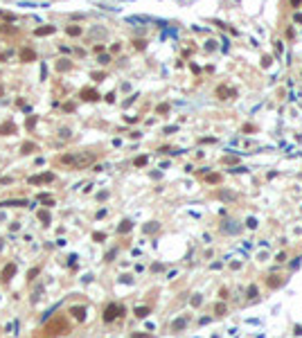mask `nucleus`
<instances>
[{
	"instance_id": "f257e3e1",
	"label": "nucleus",
	"mask_w": 302,
	"mask_h": 338,
	"mask_svg": "<svg viewBox=\"0 0 302 338\" xmlns=\"http://www.w3.org/2000/svg\"><path fill=\"white\" fill-rule=\"evenodd\" d=\"M61 162H65V165H72V167H86L92 162V153H68V156H63Z\"/></svg>"
},
{
	"instance_id": "f03ea898",
	"label": "nucleus",
	"mask_w": 302,
	"mask_h": 338,
	"mask_svg": "<svg viewBox=\"0 0 302 338\" xmlns=\"http://www.w3.org/2000/svg\"><path fill=\"white\" fill-rule=\"evenodd\" d=\"M52 180H54V174H50V171H48V174H43V176H32V178H30V183H32V185H41V183H52Z\"/></svg>"
},
{
	"instance_id": "7ed1b4c3",
	"label": "nucleus",
	"mask_w": 302,
	"mask_h": 338,
	"mask_svg": "<svg viewBox=\"0 0 302 338\" xmlns=\"http://www.w3.org/2000/svg\"><path fill=\"white\" fill-rule=\"evenodd\" d=\"M12 133H16L14 122H5V124H0V135H12Z\"/></svg>"
},
{
	"instance_id": "20e7f679",
	"label": "nucleus",
	"mask_w": 302,
	"mask_h": 338,
	"mask_svg": "<svg viewBox=\"0 0 302 338\" xmlns=\"http://www.w3.org/2000/svg\"><path fill=\"white\" fill-rule=\"evenodd\" d=\"M14 273H16V264H7L5 270H2V282H9Z\"/></svg>"
},
{
	"instance_id": "39448f33",
	"label": "nucleus",
	"mask_w": 302,
	"mask_h": 338,
	"mask_svg": "<svg viewBox=\"0 0 302 338\" xmlns=\"http://www.w3.org/2000/svg\"><path fill=\"white\" fill-rule=\"evenodd\" d=\"M117 311H122V309H120V307H113V304H111V307L106 309V313H104V320H106V322H111L113 318L117 316Z\"/></svg>"
},
{
	"instance_id": "423d86ee",
	"label": "nucleus",
	"mask_w": 302,
	"mask_h": 338,
	"mask_svg": "<svg viewBox=\"0 0 302 338\" xmlns=\"http://www.w3.org/2000/svg\"><path fill=\"white\" fill-rule=\"evenodd\" d=\"M52 32H54V25H45V27H39V30H36V36H48Z\"/></svg>"
},
{
	"instance_id": "0eeeda50",
	"label": "nucleus",
	"mask_w": 302,
	"mask_h": 338,
	"mask_svg": "<svg viewBox=\"0 0 302 338\" xmlns=\"http://www.w3.org/2000/svg\"><path fill=\"white\" fill-rule=\"evenodd\" d=\"M32 151H39V149H36V144L34 142H25L23 144V153H32Z\"/></svg>"
},
{
	"instance_id": "6e6552de",
	"label": "nucleus",
	"mask_w": 302,
	"mask_h": 338,
	"mask_svg": "<svg viewBox=\"0 0 302 338\" xmlns=\"http://www.w3.org/2000/svg\"><path fill=\"white\" fill-rule=\"evenodd\" d=\"M21 59H23V61H32V59H34V52H32V50H23V52H21Z\"/></svg>"
},
{
	"instance_id": "1a4fd4ad",
	"label": "nucleus",
	"mask_w": 302,
	"mask_h": 338,
	"mask_svg": "<svg viewBox=\"0 0 302 338\" xmlns=\"http://www.w3.org/2000/svg\"><path fill=\"white\" fill-rule=\"evenodd\" d=\"M5 207H16V205H27V201H7V203H2Z\"/></svg>"
},
{
	"instance_id": "9d476101",
	"label": "nucleus",
	"mask_w": 302,
	"mask_h": 338,
	"mask_svg": "<svg viewBox=\"0 0 302 338\" xmlns=\"http://www.w3.org/2000/svg\"><path fill=\"white\" fill-rule=\"evenodd\" d=\"M83 311H86V309H83V307H74V309H72V313L77 316L79 320H83Z\"/></svg>"
},
{
	"instance_id": "9b49d317",
	"label": "nucleus",
	"mask_w": 302,
	"mask_h": 338,
	"mask_svg": "<svg viewBox=\"0 0 302 338\" xmlns=\"http://www.w3.org/2000/svg\"><path fill=\"white\" fill-rule=\"evenodd\" d=\"M68 34H70V36H79V34H81V30H79L77 25H70V27H68Z\"/></svg>"
},
{
	"instance_id": "f8f14e48",
	"label": "nucleus",
	"mask_w": 302,
	"mask_h": 338,
	"mask_svg": "<svg viewBox=\"0 0 302 338\" xmlns=\"http://www.w3.org/2000/svg\"><path fill=\"white\" fill-rule=\"evenodd\" d=\"M83 99H97V93L95 90H83Z\"/></svg>"
},
{
	"instance_id": "ddd939ff",
	"label": "nucleus",
	"mask_w": 302,
	"mask_h": 338,
	"mask_svg": "<svg viewBox=\"0 0 302 338\" xmlns=\"http://www.w3.org/2000/svg\"><path fill=\"white\" fill-rule=\"evenodd\" d=\"M56 68H59V70H68V68H70V63H68V59H63V61H61L59 65H56Z\"/></svg>"
},
{
	"instance_id": "4468645a",
	"label": "nucleus",
	"mask_w": 302,
	"mask_h": 338,
	"mask_svg": "<svg viewBox=\"0 0 302 338\" xmlns=\"http://www.w3.org/2000/svg\"><path fill=\"white\" fill-rule=\"evenodd\" d=\"M135 313H138L140 318H144V316L149 313V309H142V307H140V309H138V311H135Z\"/></svg>"
},
{
	"instance_id": "2eb2a0df",
	"label": "nucleus",
	"mask_w": 302,
	"mask_h": 338,
	"mask_svg": "<svg viewBox=\"0 0 302 338\" xmlns=\"http://www.w3.org/2000/svg\"><path fill=\"white\" fill-rule=\"evenodd\" d=\"M39 217H41V219L45 221V223H48V221H50V214H48V212H39Z\"/></svg>"
},
{
	"instance_id": "dca6fc26",
	"label": "nucleus",
	"mask_w": 302,
	"mask_h": 338,
	"mask_svg": "<svg viewBox=\"0 0 302 338\" xmlns=\"http://www.w3.org/2000/svg\"><path fill=\"white\" fill-rule=\"evenodd\" d=\"M34 122H36V117H34V115H32V117L27 120V129H32V126H34Z\"/></svg>"
},
{
	"instance_id": "f3484780",
	"label": "nucleus",
	"mask_w": 302,
	"mask_h": 338,
	"mask_svg": "<svg viewBox=\"0 0 302 338\" xmlns=\"http://www.w3.org/2000/svg\"><path fill=\"white\" fill-rule=\"evenodd\" d=\"M0 95H2V86H0Z\"/></svg>"
}]
</instances>
